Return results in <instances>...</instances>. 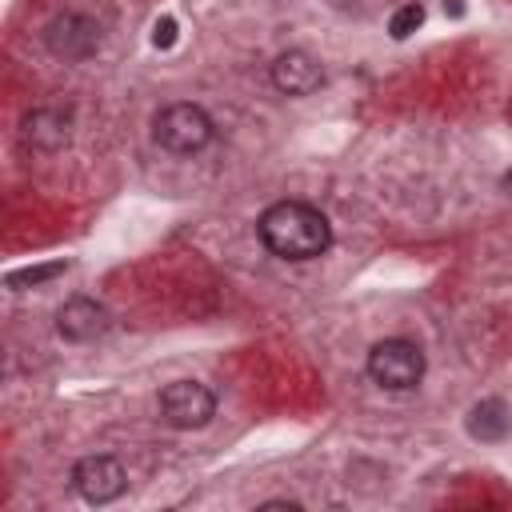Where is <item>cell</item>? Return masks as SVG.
Masks as SVG:
<instances>
[{"mask_svg": "<svg viewBox=\"0 0 512 512\" xmlns=\"http://www.w3.org/2000/svg\"><path fill=\"white\" fill-rule=\"evenodd\" d=\"M172 40H176V20H172V16L156 20V28H152V44H156V48H172Z\"/></svg>", "mask_w": 512, "mask_h": 512, "instance_id": "cell-13", "label": "cell"}, {"mask_svg": "<svg viewBox=\"0 0 512 512\" xmlns=\"http://www.w3.org/2000/svg\"><path fill=\"white\" fill-rule=\"evenodd\" d=\"M20 136L36 152H60L72 140V112L68 108H32L20 124Z\"/></svg>", "mask_w": 512, "mask_h": 512, "instance_id": "cell-9", "label": "cell"}, {"mask_svg": "<svg viewBox=\"0 0 512 512\" xmlns=\"http://www.w3.org/2000/svg\"><path fill=\"white\" fill-rule=\"evenodd\" d=\"M268 76H272V88L284 92V96H308V92H316V88L324 84L320 60H316L312 52H304V48L280 52V56L272 60Z\"/></svg>", "mask_w": 512, "mask_h": 512, "instance_id": "cell-7", "label": "cell"}, {"mask_svg": "<svg viewBox=\"0 0 512 512\" xmlns=\"http://www.w3.org/2000/svg\"><path fill=\"white\" fill-rule=\"evenodd\" d=\"M272 508H288V512H300V504H296V500H264V504H260V512H272Z\"/></svg>", "mask_w": 512, "mask_h": 512, "instance_id": "cell-14", "label": "cell"}, {"mask_svg": "<svg viewBox=\"0 0 512 512\" xmlns=\"http://www.w3.org/2000/svg\"><path fill=\"white\" fill-rule=\"evenodd\" d=\"M508 432H512V412H508V404H504L500 396H488V400L472 404V412H468V436H472V440L496 444V440H504Z\"/></svg>", "mask_w": 512, "mask_h": 512, "instance_id": "cell-10", "label": "cell"}, {"mask_svg": "<svg viewBox=\"0 0 512 512\" xmlns=\"http://www.w3.org/2000/svg\"><path fill=\"white\" fill-rule=\"evenodd\" d=\"M364 368L384 392H412V388H420V380L428 372V356H424V348L416 340L388 336V340H376L368 348Z\"/></svg>", "mask_w": 512, "mask_h": 512, "instance_id": "cell-2", "label": "cell"}, {"mask_svg": "<svg viewBox=\"0 0 512 512\" xmlns=\"http://www.w3.org/2000/svg\"><path fill=\"white\" fill-rule=\"evenodd\" d=\"M64 260H52V264H36V268H16L8 272V288H28V284H48L56 276H64Z\"/></svg>", "mask_w": 512, "mask_h": 512, "instance_id": "cell-11", "label": "cell"}, {"mask_svg": "<svg viewBox=\"0 0 512 512\" xmlns=\"http://www.w3.org/2000/svg\"><path fill=\"white\" fill-rule=\"evenodd\" d=\"M420 24H424V8L420 4H400L388 20V32H392V40H408Z\"/></svg>", "mask_w": 512, "mask_h": 512, "instance_id": "cell-12", "label": "cell"}, {"mask_svg": "<svg viewBox=\"0 0 512 512\" xmlns=\"http://www.w3.org/2000/svg\"><path fill=\"white\" fill-rule=\"evenodd\" d=\"M108 324H112L108 308H104L100 300H92V296H72V300H64L60 312H56V332H60L64 340H72V344H88V340L104 336Z\"/></svg>", "mask_w": 512, "mask_h": 512, "instance_id": "cell-8", "label": "cell"}, {"mask_svg": "<svg viewBox=\"0 0 512 512\" xmlns=\"http://www.w3.org/2000/svg\"><path fill=\"white\" fill-rule=\"evenodd\" d=\"M504 192L512 196V172H504Z\"/></svg>", "mask_w": 512, "mask_h": 512, "instance_id": "cell-15", "label": "cell"}, {"mask_svg": "<svg viewBox=\"0 0 512 512\" xmlns=\"http://www.w3.org/2000/svg\"><path fill=\"white\" fill-rule=\"evenodd\" d=\"M72 492L84 504H112V500H120L128 492V468L108 452L80 456L72 464Z\"/></svg>", "mask_w": 512, "mask_h": 512, "instance_id": "cell-4", "label": "cell"}, {"mask_svg": "<svg viewBox=\"0 0 512 512\" xmlns=\"http://www.w3.org/2000/svg\"><path fill=\"white\" fill-rule=\"evenodd\" d=\"M212 116L192 104V100H176V104H164L156 116H152V140L172 152V156H192L200 148L212 144Z\"/></svg>", "mask_w": 512, "mask_h": 512, "instance_id": "cell-3", "label": "cell"}, {"mask_svg": "<svg viewBox=\"0 0 512 512\" xmlns=\"http://www.w3.org/2000/svg\"><path fill=\"white\" fill-rule=\"evenodd\" d=\"M160 416L180 432L204 428L216 416V392L200 380H172L160 388Z\"/></svg>", "mask_w": 512, "mask_h": 512, "instance_id": "cell-5", "label": "cell"}, {"mask_svg": "<svg viewBox=\"0 0 512 512\" xmlns=\"http://www.w3.org/2000/svg\"><path fill=\"white\" fill-rule=\"evenodd\" d=\"M260 244L280 260H316L332 248V224L316 204L276 200L256 220Z\"/></svg>", "mask_w": 512, "mask_h": 512, "instance_id": "cell-1", "label": "cell"}, {"mask_svg": "<svg viewBox=\"0 0 512 512\" xmlns=\"http://www.w3.org/2000/svg\"><path fill=\"white\" fill-rule=\"evenodd\" d=\"M44 44L60 60H88L100 48V24L80 12H60L44 28Z\"/></svg>", "mask_w": 512, "mask_h": 512, "instance_id": "cell-6", "label": "cell"}]
</instances>
